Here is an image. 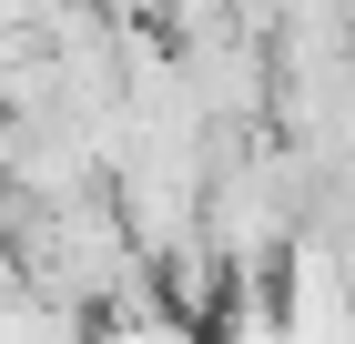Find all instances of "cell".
Here are the masks:
<instances>
[{
	"mask_svg": "<svg viewBox=\"0 0 355 344\" xmlns=\"http://www.w3.org/2000/svg\"><path fill=\"white\" fill-rule=\"evenodd\" d=\"M183 71L203 91V122H223V132H264L274 122V51H264V30L214 21L203 41H183Z\"/></svg>",
	"mask_w": 355,
	"mask_h": 344,
	"instance_id": "cell-1",
	"label": "cell"
},
{
	"mask_svg": "<svg viewBox=\"0 0 355 344\" xmlns=\"http://www.w3.org/2000/svg\"><path fill=\"white\" fill-rule=\"evenodd\" d=\"M92 344H203V334H193V314H173V304H163V314H102V334H92Z\"/></svg>",
	"mask_w": 355,
	"mask_h": 344,
	"instance_id": "cell-2",
	"label": "cell"
}]
</instances>
